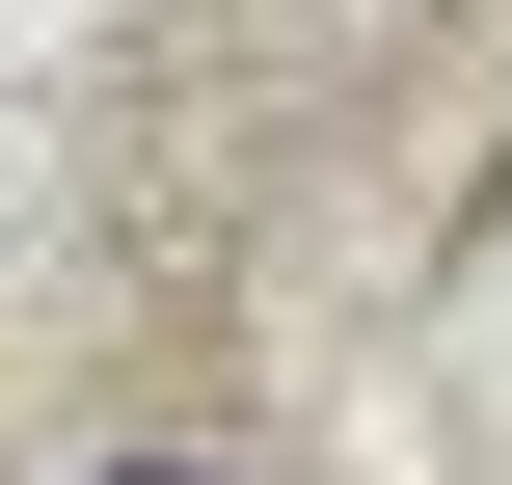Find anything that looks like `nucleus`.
<instances>
[{"label": "nucleus", "instance_id": "obj_1", "mask_svg": "<svg viewBox=\"0 0 512 485\" xmlns=\"http://www.w3.org/2000/svg\"><path fill=\"white\" fill-rule=\"evenodd\" d=\"M108 485H216V459H108Z\"/></svg>", "mask_w": 512, "mask_h": 485}]
</instances>
